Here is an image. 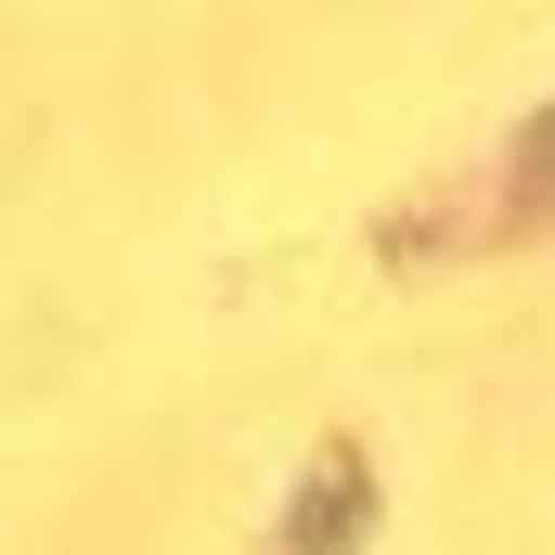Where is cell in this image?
Segmentation results:
<instances>
[{"label":"cell","instance_id":"obj_2","mask_svg":"<svg viewBox=\"0 0 555 555\" xmlns=\"http://www.w3.org/2000/svg\"><path fill=\"white\" fill-rule=\"evenodd\" d=\"M517 207H530V220H555V104L530 117V142H517Z\"/></svg>","mask_w":555,"mask_h":555},{"label":"cell","instance_id":"obj_1","mask_svg":"<svg viewBox=\"0 0 555 555\" xmlns=\"http://www.w3.org/2000/svg\"><path fill=\"white\" fill-rule=\"evenodd\" d=\"M362 530H375V465L336 439V452L297 478V504H284V555H349Z\"/></svg>","mask_w":555,"mask_h":555}]
</instances>
